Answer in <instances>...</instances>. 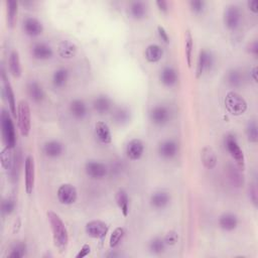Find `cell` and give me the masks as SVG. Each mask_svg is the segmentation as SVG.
Wrapping results in <instances>:
<instances>
[{
    "mask_svg": "<svg viewBox=\"0 0 258 258\" xmlns=\"http://www.w3.org/2000/svg\"><path fill=\"white\" fill-rule=\"evenodd\" d=\"M46 215H48V220L53 233L54 245L60 251H64L69 243L68 229L62 218L57 213H55L54 211H49Z\"/></svg>",
    "mask_w": 258,
    "mask_h": 258,
    "instance_id": "6da1fadb",
    "label": "cell"
},
{
    "mask_svg": "<svg viewBox=\"0 0 258 258\" xmlns=\"http://www.w3.org/2000/svg\"><path fill=\"white\" fill-rule=\"evenodd\" d=\"M12 114L6 109L1 110L0 115V128H1V136L5 147L14 149L16 146V131Z\"/></svg>",
    "mask_w": 258,
    "mask_h": 258,
    "instance_id": "7a4b0ae2",
    "label": "cell"
},
{
    "mask_svg": "<svg viewBox=\"0 0 258 258\" xmlns=\"http://www.w3.org/2000/svg\"><path fill=\"white\" fill-rule=\"evenodd\" d=\"M224 147L232 156V158L235 160V165L244 172L245 170V156L242 148L240 147L238 140L235 134L228 133L224 138Z\"/></svg>",
    "mask_w": 258,
    "mask_h": 258,
    "instance_id": "3957f363",
    "label": "cell"
},
{
    "mask_svg": "<svg viewBox=\"0 0 258 258\" xmlns=\"http://www.w3.org/2000/svg\"><path fill=\"white\" fill-rule=\"evenodd\" d=\"M225 107L231 115L240 116L247 111L248 104L245 98L240 95L239 93L235 91H230L226 94Z\"/></svg>",
    "mask_w": 258,
    "mask_h": 258,
    "instance_id": "277c9868",
    "label": "cell"
},
{
    "mask_svg": "<svg viewBox=\"0 0 258 258\" xmlns=\"http://www.w3.org/2000/svg\"><path fill=\"white\" fill-rule=\"evenodd\" d=\"M17 122L20 134L25 137L29 136L32 129V112L27 100H21L17 105Z\"/></svg>",
    "mask_w": 258,
    "mask_h": 258,
    "instance_id": "5b68a950",
    "label": "cell"
},
{
    "mask_svg": "<svg viewBox=\"0 0 258 258\" xmlns=\"http://www.w3.org/2000/svg\"><path fill=\"white\" fill-rule=\"evenodd\" d=\"M242 21V12L239 6L235 4L228 5L223 14V22L224 26L229 31H236Z\"/></svg>",
    "mask_w": 258,
    "mask_h": 258,
    "instance_id": "8992f818",
    "label": "cell"
},
{
    "mask_svg": "<svg viewBox=\"0 0 258 258\" xmlns=\"http://www.w3.org/2000/svg\"><path fill=\"white\" fill-rule=\"evenodd\" d=\"M215 66V57L208 50H202L199 53L197 68H196V78L200 79L206 72H210Z\"/></svg>",
    "mask_w": 258,
    "mask_h": 258,
    "instance_id": "52a82bcc",
    "label": "cell"
},
{
    "mask_svg": "<svg viewBox=\"0 0 258 258\" xmlns=\"http://www.w3.org/2000/svg\"><path fill=\"white\" fill-rule=\"evenodd\" d=\"M85 232L93 239L104 240L109 232V226L101 220H93L86 224Z\"/></svg>",
    "mask_w": 258,
    "mask_h": 258,
    "instance_id": "ba28073f",
    "label": "cell"
},
{
    "mask_svg": "<svg viewBox=\"0 0 258 258\" xmlns=\"http://www.w3.org/2000/svg\"><path fill=\"white\" fill-rule=\"evenodd\" d=\"M172 113L169 107L156 105L149 111V119L156 126H165L171 121Z\"/></svg>",
    "mask_w": 258,
    "mask_h": 258,
    "instance_id": "9c48e42d",
    "label": "cell"
},
{
    "mask_svg": "<svg viewBox=\"0 0 258 258\" xmlns=\"http://www.w3.org/2000/svg\"><path fill=\"white\" fill-rule=\"evenodd\" d=\"M57 197L62 205H73L78 199V191L72 184H63L59 186Z\"/></svg>",
    "mask_w": 258,
    "mask_h": 258,
    "instance_id": "30bf717a",
    "label": "cell"
},
{
    "mask_svg": "<svg viewBox=\"0 0 258 258\" xmlns=\"http://www.w3.org/2000/svg\"><path fill=\"white\" fill-rule=\"evenodd\" d=\"M36 184V163L33 155H28L25 159V187L27 194L34 192Z\"/></svg>",
    "mask_w": 258,
    "mask_h": 258,
    "instance_id": "8fae6325",
    "label": "cell"
},
{
    "mask_svg": "<svg viewBox=\"0 0 258 258\" xmlns=\"http://www.w3.org/2000/svg\"><path fill=\"white\" fill-rule=\"evenodd\" d=\"M108 167L99 160H88L85 165L86 175L93 180H102L108 175Z\"/></svg>",
    "mask_w": 258,
    "mask_h": 258,
    "instance_id": "7c38bea8",
    "label": "cell"
},
{
    "mask_svg": "<svg viewBox=\"0 0 258 258\" xmlns=\"http://www.w3.org/2000/svg\"><path fill=\"white\" fill-rule=\"evenodd\" d=\"M1 79L3 81V92H4V96L6 98V101L8 103V108L9 112L12 114L14 118H16L17 116V105H16V100H15V95H14V91L13 88L8 80V77L4 71L3 67L1 68Z\"/></svg>",
    "mask_w": 258,
    "mask_h": 258,
    "instance_id": "4fadbf2b",
    "label": "cell"
},
{
    "mask_svg": "<svg viewBox=\"0 0 258 258\" xmlns=\"http://www.w3.org/2000/svg\"><path fill=\"white\" fill-rule=\"evenodd\" d=\"M22 29L26 35H28L29 37H33L40 36L44 30L41 21H39L37 18L33 17V16H29L23 19Z\"/></svg>",
    "mask_w": 258,
    "mask_h": 258,
    "instance_id": "5bb4252c",
    "label": "cell"
},
{
    "mask_svg": "<svg viewBox=\"0 0 258 258\" xmlns=\"http://www.w3.org/2000/svg\"><path fill=\"white\" fill-rule=\"evenodd\" d=\"M158 155L165 159H172L179 152V144L175 139H166L161 142L157 148Z\"/></svg>",
    "mask_w": 258,
    "mask_h": 258,
    "instance_id": "9a60e30c",
    "label": "cell"
},
{
    "mask_svg": "<svg viewBox=\"0 0 258 258\" xmlns=\"http://www.w3.org/2000/svg\"><path fill=\"white\" fill-rule=\"evenodd\" d=\"M146 150V146L142 139L133 138L126 146V155L130 160H138L143 157Z\"/></svg>",
    "mask_w": 258,
    "mask_h": 258,
    "instance_id": "2e32d148",
    "label": "cell"
},
{
    "mask_svg": "<svg viewBox=\"0 0 258 258\" xmlns=\"http://www.w3.org/2000/svg\"><path fill=\"white\" fill-rule=\"evenodd\" d=\"M32 56L38 61H46L53 58L54 50L52 46L44 42H37L32 46Z\"/></svg>",
    "mask_w": 258,
    "mask_h": 258,
    "instance_id": "e0dca14e",
    "label": "cell"
},
{
    "mask_svg": "<svg viewBox=\"0 0 258 258\" xmlns=\"http://www.w3.org/2000/svg\"><path fill=\"white\" fill-rule=\"evenodd\" d=\"M58 55L66 60L69 59H73L76 57L77 53H78V46L71 40L69 39H65L62 40L59 44H58V49H57Z\"/></svg>",
    "mask_w": 258,
    "mask_h": 258,
    "instance_id": "ac0fdd59",
    "label": "cell"
},
{
    "mask_svg": "<svg viewBox=\"0 0 258 258\" xmlns=\"http://www.w3.org/2000/svg\"><path fill=\"white\" fill-rule=\"evenodd\" d=\"M172 197L167 191L154 192L149 199L150 206L156 210H162L167 208L171 203Z\"/></svg>",
    "mask_w": 258,
    "mask_h": 258,
    "instance_id": "d6986e66",
    "label": "cell"
},
{
    "mask_svg": "<svg viewBox=\"0 0 258 258\" xmlns=\"http://www.w3.org/2000/svg\"><path fill=\"white\" fill-rule=\"evenodd\" d=\"M159 81L166 87H173L179 81L178 71L173 67H165L159 73Z\"/></svg>",
    "mask_w": 258,
    "mask_h": 258,
    "instance_id": "ffe728a7",
    "label": "cell"
},
{
    "mask_svg": "<svg viewBox=\"0 0 258 258\" xmlns=\"http://www.w3.org/2000/svg\"><path fill=\"white\" fill-rule=\"evenodd\" d=\"M28 95L35 103H41L45 99V92L42 86L37 81H31L27 85Z\"/></svg>",
    "mask_w": 258,
    "mask_h": 258,
    "instance_id": "44dd1931",
    "label": "cell"
},
{
    "mask_svg": "<svg viewBox=\"0 0 258 258\" xmlns=\"http://www.w3.org/2000/svg\"><path fill=\"white\" fill-rule=\"evenodd\" d=\"M95 136L102 145H110L112 143V133L109 125L104 121L95 124Z\"/></svg>",
    "mask_w": 258,
    "mask_h": 258,
    "instance_id": "7402d4cb",
    "label": "cell"
},
{
    "mask_svg": "<svg viewBox=\"0 0 258 258\" xmlns=\"http://www.w3.org/2000/svg\"><path fill=\"white\" fill-rule=\"evenodd\" d=\"M227 176L232 185L236 187H241L244 184L243 171H241L236 165H234V163H229L228 165Z\"/></svg>",
    "mask_w": 258,
    "mask_h": 258,
    "instance_id": "603a6c76",
    "label": "cell"
},
{
    "mask_svg": "<svg viewBox=\"0 0 258 258\" xmlns=\"http://www.w3.org/2000/svg\"><path fill=\"white\" fill-rule=\"evenodd\" d=\"M69 110L74 118L78 120L84 119L88 114V107L84 100L74 99L69 105Z\"/></svg>",
    "mask_w": 258,
    "mask_h": 258,
    "instance_id": "cb8c5ba5",
    "label": "cell"
},
{
    "mask_svg": "<svg viewBox=\"0 0 258 258\" xmlns=\"http://www.w3.org/2000/svg\"><path fill=\"white\" fill-rule=\"evenodd\" d=\"M201 160H202L203 166L207 170H213L217 166L218 157L213 148H211L209 147H205L201 150Z\"/></svg>",
    "mask_w": 258,
    "mask_h": 258,
    "instance_id": "d4e9b609",
    "label": "cell"
},
{
    "mask_svg": "<svg viewBox=\"0 0 258 258\" xmlns=\"http://www.w3.org/2000/svg\"><path fill=\"white\" fill-rule=\"evenodd\" d=\"M43 153L51 158H57L64 152V145L59 140H50L43 145Z\"/></svg>",
    "mask_w": 258,
    "mask_h": 258,
    "instance_id": "484cf974",
    "label": "cell"
},
{
    "mask_svg": "<svg viewBox=\"0 0 258 258\" xmlns=\"http://www.w3.org/2000/svg\"><path fill=\"white\" fill-rule=\"evenodd\" d=\"M218 224L222 230L230 232V231H234L238 227L239 220L235 214L225 213L220 216L218 220Z\"/></svg>",
    "mask_w": 258,
    "mask_h": 258,
    "instance_id": "4316f807",
    "label": "cell"
},
{
    "mask_svg": "<svg viewBox=\"0 0 258 258\" xmlns=\"http://www.w3.org/2000/svg\"><path fill=\"white\" fill-rule=\"evenodd\" d=\"M165 55V51L157 43H151L146 49L145 57L148 63H158Z\"/></svg>",
    "mask_w": 258,
    "mask_h": 258,
    "instance_id": "83f0119b",
    "label": "cell"
},
{
    "mask_svg": "<svg viewBox=\"0 0 258 258\" xmlns=\"http://www.w3.org/2000/svg\"><path fill=\"white\" fill-rule=\"evenodd\" d=\"M112 100L107 95H99L93 101V108L98 114L103 115L112 109Z\"/></svg>",
    "mask_w": 258,
    "mask_h": 258,
    "instance_id": "f1b7e54d",
    "label": "cell"
},
{
    "mask_svg": "<svg viewBox=\"0 0 258 258\" xmlns=\"http://www.w3.org/2000/svg\"><path fill=\"white\" fill-rule=\"evenodd\" d=\"M115 202L124 217L129 215V196L124 189H119L115 193Z\"/></svg>",
    "mask_w": 258,
    "mask_h": 258,
    "instance_id": "f546056e",
    "label": "cell"
},
{
    "mask_svg": "<svg viewBox=\"0 0 258 258\" xmlns=\"http://www.w3.org/2000/svg\"><path fill=\"white\" fill-rule=\"evenodd\" d=\"M112 120L117 125H126L131 120V112L126 107L117 108L112 114Z\"/></svg>",
    "mask_w": 258,
    "mask_h": 258,
    "instance_id": "4dcf8cb0",
    "label": "cell"
},
{
    "mask_svg": "<svg viewBox=\"0 0 258 258\" xmlns=\"http://www.w3.org/2000/svg\"><path fill=\"white\" fill-rule=\"evenodd\" d=\"M8 68L9 72L14 78H20L22 75V67L20 62V57L17 51H12L8 58Z\"/></svg>",
    "mask_w": 258,
    "mask_h": 258,
    "instance_id": "1f68e13d",
    "label": "cell"
},
{
    "mask_svg": "<svg viewBox=\"0 0 258 258\" xmlns=\"http://www.w3.org/2000/svg\"><path fill=\"white\" fill-rule=\"evenodd\" d=\"M193 52H194V38L190 30H186L184 33V55L186 65L189 68L193 64Z\"/></svg>",
    "mask_w": 258,
    "mask_h": 258,
    "instance_id": "d6a6232c",
    "label": "cell"
},
{
    "mask_svg": "<svg viewBox=\"0 0 258 258\" xmlns=\"http://www.w3.org/2000/svg\"><path fill=\"white\" fill-rule=\"evenodd\" d=\"M226 81L231 88H240L244 82L243 74L238 69H231L226 75Z\"/></svg>",
    "mask_w": 258,
    "mask_h": 258,
    "instance_id": "836d02e7",
    "label": "cell"
},
{
    "mask_svg": "<svg viewBox=\"0 0 258 258\" xmlns=\"http://www.w3.org/2000/svg\"><path fill=\"white\" fill-rule=\"evenodd\" d=\"M69 77H70V72L68 69L60 68V69L56 70L53 74V78H52L54 87L57 89L64 88L69 81Z\"/></svg>",
    "mask_w": 258,
    "mask_h": 258,
    "instance_id": "e575fe53",
    "label": "cell"
},
{
    "mask_svg": "<svg viewBox=\"0 0 258 258\" xmlns=\"http://www.w3.org/2000/svg\"><path fill=\"white\" fill-rule=\"evenodd\" d=\"M18 2L15 0H7L6 1V21L7 26L12 29L16 22L18 13Z\"/></svg>",
    "mask_w": 258,
    "mask_h": 258,
    "instance_id": "d590c367",
    "label": "cell"
},
{
    "mask_svg": "<svg viewBox=\"0 0 258 258\" xmlns=\"http://www.w3.org/2000/svg\"><path fill=\"white\" fill-rule=\"evenodd\" d=\"M129 12L134 19H143L147 14V5L143 1H134L129 6Z\"/></svg>",
    "mask_w": 258,
    "mask_h": 258,
    "instance_id": "8d00e7d4",
    "label": "cell"
},
{
    "mask_svg": "<svg viewBox=\"0 0 258 258\" xmlns=\"http://www.w3.org/2000/svg\"><path fill=\"white\" fill-rule=\"evenodd\" d=\"M126 235V230L123 227H117L114 229V231L111 233L110 239H109V245L110 248L115 249L116 247H118L122 240L124 239Z\"/></svg>",
    "mask_w": 258,
    "mask_h": 258,
    "instance_id": "74e56055",
    "label": "cell"
},
{
    "mask_svg": "<svg viewBox=\"0 0 258 258\" xmlns=\"http://www.w3.org/2000/svg\"><path fill=\"white\" fill-rule=\"evenodd\" d=\"M166 248H167V244L165 240H163V237H155L148 244L149 251L156 255H159L165 252Z\"/></svg>",
    "mask_w": 258,
    "mask_h": 258,
    "instance_id": "f35d334b",
    "label": "cell"
},
{
    "mask_svg": "<svg viewBox=\"0 0 258 258\" xmlns=\"http://www.w3.org/2000/svg\"><path fill=\"white\" fill-rule=\"evenodd\" d=\"M245 133L247 140L250 144H257L258 142V127L257 123L254 120H249L246 128H245Z\"/></svg>",
    "mask_w": 258,
    "mask_h": 258,
    "instance_id": "ab89813d",
    "label": "cell"
},
{
    "mask_svg": "<svg viewBox=\"0 0 258 258\" xmlns=\"http://www.w3.org/2000/svg\"><path fill=\"white\" fill-rule=\"evenodd\" d=\"M12 149H9L7 147H4L0 153V159H1V166L4 170L10 171L12 163H13V158L14 156L11 153Z\"/></svg>",
    "mask_w": 258,
    "mask_h": 258,
    "instance_id": "60d3db41",
    "label": "cell"
},
{
    "mask_svg": "<svg viewBox=\"0 0 258 258\" xmlns=\"http://www.w3.org/2000/svg\"><path fill=\"white\" fill-rule=\"evenodd\" d=\"M28 246L25 242H16L12 247L11 251L8 254L9 258H22L27 254Z\"/></svg>",
    "mask_w": 258,
    "mask_h": 258,
    "instance_id": "b9f144b4",
    "label": "cell"
},
{
    "mask_svg": "<svg viewBox=\"0 0 258 258\" xmlns=\"http://www.w3.org/2000/svg\"><path fill=\"white\" fill-rule=\"evenodd\" d=\"M16 207V203L15 200L13 198H7L5 200H3L2 204H1V212L3 215H11Z\"/></svg>",
    "mask_w": 258,
    "mask_h": 258,
    "instance_id": "7bdbcfd3",
    "label": "cell"
},
{
    "mask_svg": "<svg viewBox=\"0 0 258 258\" xmlns=\"http://www.w3.org/2000/svg\"><path fill=\"white\" fill-rule=\"evenodd\" d=\"M189 4H190L191 10L196 14H200V13L204 12V10L206 8V2L204 1V0H191Z\"/></svg>",
    "mask_w": 258,
    "mask_h": 258,
    "instance_id": "ee69618b",
    "label": "cell"
},
{
    "mask_svg": "<svg viewBox=\"0 0 258 258\" xmlns=\"http://www.w3.org/2000/svg\"><path fill=\"white\" fill-rule=\"evenodd\" d=\"M163 240H165L167 246H174L179 241V233L175 230H171L166 234V236L163 237Z\"/></svg>",
    "mask_w": 258,
    "mask_h": 258,
    "instance_id": "f6af8a7d",
    "label": "cell"
},
{
    "mask_svg": "<svg viewBox=\"0 0 258 258\" xmlns=\"http://www.w3.org/2000/svg\"><path fill=\"white\" fill-rule=\"evenodd\" d=\"M248 196L251 201V203L257 207L258 205V190H257V185L256 184H251L248 187Z\"/></svg>",
    "mask_w": 258,
    "mask_h": 258,
    "instance_id": "bcb514c9",
    "label": "cell"
},
{
    "mask_svg": "<svg viewBox=\"0 0 258 258\" xmlns=\"http://www.w3.org/2000/svg\"><path fill=\"white\" fill-rule=\"evenodd\" d=\"M157 35H158V37L159 39L163 42V43H166V44H169L170 43V36L167 32V30L161 27V26H158L157 27Z\"/></svg>",
    "mask_w": 258,
    "mask_h": 258,
    "instance_id": "7dc6e473",
    "label": "cell"
},
{
    "mask_svg": "<svg viewBox=\"0 0 258 258\" xmlns=\"http://www.w3.org/2000/svg\"><path fill=\"white\" fill-rule=\"evenodd\" d=\"M91 253V246L89 244H84L78 254L76 255V258H84L87 257Z\"/></svg>",
    "mask_w": 258,
    "mask_h": 258,
    "instance_id": "c3c4849f",
    "label": "cell"
},
{
    "mask_svg": "<svg viewBox=\"0 0 258 258\" xmlns=\"http://www.w3.org/2000/svg\"><path fill=\"white\" fill-rule=\"evenodd\" d=\"M157 8L159 11L163 12V13H167L169 11V2L166 1V0H157L155 2Z\"/></svg>",
    "mask_w": 258,
    "mask_h": 258,
    "instance_id": "681fc988",
    "label": "cell"
},
{
    "mask_svg": "<svg viewBox=\"0 0 258 258\" xmlns=\"http://www.w3.org/2000/svg\"><path fill=\"white\" fill-rule=\"evenodd\" d=\"M247 6H248V9L252 13H254V14L258 13V1H257V0H249V1L247 2Z\"/></svg>",
    "mask_w": 258,
    "mask_h": 258,
    "instance_id": "f907efd6",
    "label": "cell"
},
{
    "mask_svg": "<svg viewBox=\"0 0 258 258\" xmlns=\"http://www.w3.org/2000/svg\"><path fill=\"white\" fill-rule=\"evenodd\" d=\"M249 50V53L252 55V56H254L255 58H257L258 57V42H257V40H254L250 45H249V48H248Z\"/></svg>",
    "mask_w": 258,
    "mask_h": 258,
    "instance_id": "816d5d0a",
    "label": "cell"
},
{
    "mask_svg": "<svg viewBox=\"0 0 258 258\" xmlns=\"http://www.w3.org/2000/svg\"><path fill=\"white\" fill-rule=\"evenodd\" d=\"M257 75H258V69H257V66H254V67L251 69V71H250V76H251V79L253 80L254 83H257V82H258Z\"/></svg>",
    "mask_w": 258,
    "mask_h": 258,
    "instance_id": "f5cc1de1",
    "label": "cell"
},
{
    "mask_svg": "<svg viewBox=\"0 0 258 258\" xmlns=\"http://www.w3.org/2000/svg\"><path fill=\"white\" fill-rule=\"evenodd\" d=\"M120 254L119 253H116L114 250H112L110 253L107 254V257H110V258H115V257H119Z\"/></svg>",
    "mask_w": 258,
    "mask_h": 258,
    "instance_id": "db71d44e",
    "label": "cell"
},
{
    "mask_svg": "<svg viewBox=\"0 0 258 258\" xmlns=\"http://www.w3.org/2000/svg\"><path fill=\"white\" fill-rule=\"evenodd\" d=\"M20 225H21V224H20V220H19V219H17V227L19 228V227H20ZM15 230H16V223H15V225H14V230H13V231L15 232Z\"/></svg>",
    "mask_w": 258,
    "mask_h": 258,
    "instance_id": "11a10c76",
    "label": "cell"
}]
</instances>
